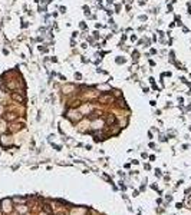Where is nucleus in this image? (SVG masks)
<instances>
[{
	"label": "nucleus",
	"mask_w": 191,
	"mask_h": 215,
	"mask_svg": "<svg viewBox=\"0 0 191 215\" xmlns=\"http://www.w3.org/2000/svg\"><path fill=\"white\" fill-rule=\"evenodd\" d=\"M13 99H16V100H20V102L23 100V97L20 96V95H17V93H13Z\"/></svg>",
	"instance_id": "f257e3e1"
}]
</instances>
